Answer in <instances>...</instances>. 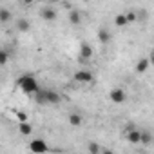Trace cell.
<instances>
[{
    "label": "cell",
    "mask_w": 154,
    "mask_h": 154,
    "mask_svg": "<svg viewBox=\"0 0 154 154\" xmlns=\"http://www.w3.org/2000/svg\"><path fill=\"white\" fill-rule=\"evenodd\" d=\"M17 85L26 93V94H29V96H33V94H36L38 91H40V85H38V82H36V78L33 74H24V76H20V78L17 80Z\"/></svg>",
    "instance_id": "6da1fadb"
},
{
    "label": "cell",
    "mask_w": 154,
    "mask_h": 154,
    "mask_svg": "<svg viewBox=\"0 0 154 154\" xmlns=\"http://www.w3.org/2000/svg\"><path fill=\"white\" fill-rule=\"evenodd\" d=\"M35 100L38 105H56V103H60V94L51 89H40L35 94Z\"/></svg>",
    "instance_id": "7a4b0ae2"
},
{
    "label": "cell",
    "mask_w": 154,
    "mask_h": 154,
    "mask_svg": "<svg viewBox=\"0 0 154 154\" xmlns=\"http://www.w3.org/2000/svg\"><path fill=\"white\" fill-rule=\"evenodd\" d=\"M72 78H74L76 84H91V82L94 80V76H93L91 71H87V69H80V71H76V72H74Z\"/></svg>",
    "instance_id": "3957f363"
},
{
    "label": "cell",
    "mask_w": 154,
    "mask_h": 154,
    "mask_svg": "<svg viewBox=\"0 0 154 154\" xmlns=\"http://www.w3.org/2000/svg\"><path fill=\"white\" fill-rule=\"evenodd\" d=\"M29 150L35 152V154H44V152L49 150V147H47V143H45L44 140H31V143H29Z\"/></svg>",
    "instance_id": "277c9868"
},
{
    "label": "cell",
    "mask_w": 154,
    "mask_h": 154,
    "mask_svg": "<svg viewBox=\"0 0 154 154\" xmlns=\"http://www.w3.org/2000/svg\"><path fill=\"white\" fill-rule=\"evenodd\" d=\"M125 98H127V94H125V91L120 89V87H116V89H112V91L109 93V100H111L112 103H123Z\"/></svg>",
    "instance_id": "5b68a950"
},
{
    "label": "cell",
    "mask_w": 154,
    "mask_h": 154,
    "mask_svg": "<svg viewBox=\"0 0 154 154\" xmlns=\"http://www.w3.org/2000/svg\"><path fill=\"white\" fill-rule=\"evenodd\" d=\"M40 18L45 20V22H53L56 18V11L53 8H42L40 9Z\"/></svg>",
    "instance_id": "8992f818"
},
{
    "label": "cell",
    "mask_w": 154,
    "mask_h": 154,
    "mask_svg": "<svg viewBox=\"0 0 154 154\" xmlns=\"http://www.w3.org/2000/svg\"><path fill=\"white\" fill-rule=\"evenodd\" d=\"M127 141H131L132 145L141 143V131H138L136 127L131 129V131H127Z\"/></svg>",
    "instance_id": "52a82bcc"
},
{
    "label": "cell",
    "mask_w": 154,
    "mask_h": 154,
    "mask_svg": "<svg viewBox=\"0 0 154 154\" xmlns=\"http://www.w3.org/2000/svg\"><path fill=\"white\" fill-rule=\"evenodd\" d=\"M91 56H93V47H91L89 44H82V45H80V60L85 62V60H89Z\"/></svg>",
    "instance_id": "ba28073f"
},
{
    "label": "cell",
    "mask_w": 154,
    "mask_h": 154,
    "mask_svg": "<svg viewBox=\"0 0 154 154\" xmlns=\"http://www.w3.org/2000/svg\"><path fill=\"white\" fill-rule=\"evenodd\" d=\"M18 132H20L22 136H31V134H33V125L29 123V120L18 123Z\"/></svg>",
    "instance_id": "9c48e42d"
},
{
    "label": "cell",
    "mask_w": 154,
    "mask_h": 154,
    "mask_svg": "<svg viewBox=\"0 0 154 154\" xmlns=\"http://www.w3.org/2000/svg\"><path fill=\"white\" fill-rule=\"evenodd\" d=\"M149 67H150V58H140V60H138V63H136V72L143 74Z\"/></svg>",
    "instance_id": "30bf717a"
},
{
    "label": "cell",
    "mask_w": 154,
    "mask_h": 154,
    "mask_svg": "<svg viewBox=\"0 0 154 154\" xmlns=\"http://www.w3.org/2000/svg\"><path fill=\"white\" fill-rule=\"evenodd\" d=\"M69 22H71L72 26H80V22H82V15H80L78 9H71V11H69Z\"/></svg>",
    "instance_id": "8fae6325"
},
{
    "label": "cell",
    "mask_w": 154,
    "mask_h": 154,
    "mask_svg": "<svg viewBox=\"0 0 154 154\" xmlns=\"http://www.w3.org/2000/svg\"><path fill=\"white\" fill-rule=\"evenodd\" d=\"M98 40H100L102 44H109V42H111V33H109V29L102 27V29L98 31Z\"/></svg>",
    "instance_id": "7c38bea8"
},
{
    "label": "cell",
    "mask_w": 154,
    "mask_h": 154,
    "mask_svg": "<svg viewBox=\"0 0 154 154\" xmlns=\"http://www.w3.org/2000/svg\"><path fill=\"white\" fill-rule=\"evenodd\" d=\"M114 24H116V27H125V26L129 24V20H127L125 13H120V15H116V17H114Z\"/></svg>",
    "instance_id": "4fadbf2b"
},
{
    "label": "cell",
    "mask_w": 154,
    "mask_h": 154,
    "mask_svg": "<svg viewBox=\"0 0 154 154\" xmlns=\"http://www.w3.org/2000/svg\"><path fill=\"white\" fill-rule=\"evenodd\" d=\"M82 116L80 114H76V112H72V114H69V123L72 125V127H80L82 125Z\"/></svg>",
    "instance_id": "5bb4252c"
},
{
    "label": "cell",
    "mask_w": 154,
    "mask_h": 154,
    "mask_svg": "<svg viewBox=\"0 0 154 154\" xmlns=\"http://www.w3.org/2000/svg\"><path fill=\"white\" fill-rule=\"evenodd\" d=\"M17 29L22 31V33H26V31L31 29V26H29V22H27L26 18H20V20H17Z\"/></svg>",
    "instance_id": "9a60e30c"
},
{
    "label": "cell",
    "mask_w": 154,
    "mask_h": 154,
    "mask_svg": "<svg viewBox=\"0 0 154 154\" xmlns=\"http://www.w3.org/2000/svg\"><path fill=\"white\" fill-rule=\"evenodd\" d=\"M87 150H89L91 154H98V152H103L105 149L100 147V145H96V143H89V145H87Z\"/></svg>",
    "instance_id": "2e32d148"
},
{
    "label": "cell",
    "mask_w": 154,
    "mask_h": 154,
    "mask_svg": "<svg viewBox=\"0 0 154 154\" xmlns=\"http://www.w3.org/2000/svg\"><path fill=\"white\" fill-rule=\"evenodd\" d=\"M9 18H11V13H9L8 9H0V22H2V24H8Z\"/></svg>",
    "instance_id": "e0dca14e"
},
{
    "label": "cell",
    "mask_w": 154,
    "mask_h": 154,
    "mask_svg": "<svg viewBox=\"0 0 154 154\" xmlns=\"http://www.w3.org/2000/svg\"><path fill=\"white\" fill-rule=\"evenodd\" d=\"M141 143H145V145L152 143V134L149 131H141Z\"/></svg>",
    "instance_id": "ac0fdd59"
},
{
    "label": "cell",
    "mask_w": 154,
    "mask_h": 154,
    "mask_svg": "<svg viewBox=\"0 0 154 154\" xmlns=\"http://www.w3.org/2000/svg\"><path fill=\"white\" fill-rule=\"evenodd\" d=\"M125 17H127V20H129V24L138 22V15H136V11H127V13H125Z\"/></svg>",
    "instance_id": "d6986e66"
},
{
    "label": "cell",
    "mask_w": 154,
    "mask_h": 154,
    "mask_svg": "<svg viewBox=\"0 0 154 154\" xmlns=\"http://www.w3.org/2000/svg\"><path fill=\"white\" fill-rule=\"evenodd\" d=\"M8 60H9L8 51H2V53H0V65H6V63H8Z\"/></svg>",
    "instance_id": "ffe728a7"
},
{
    "label": "cell",
    "mask_w": 154,
    "mask_h": 154,
    "mask_svg": "<svg viewBox=\"0 0 154 154\" xmlns=\"http://www.w3.org/2000/svg\"><path fill=\"white\" fill-rule=\"evenodd\" d=\"M15 114H17L18 122H27V114H26V112H22V111H17Z\"/></svg>",
    "instance_id": "44dd1931"
},
{
    "label": "cell",
    "mask_w": 154,
    "mask_h": 154,
    "mask_svg": "<svg viewBox=\"0 0 154 154\" xmlns=\"http://www.w3.org/2000/svg\"><path fill=\"white\" fill-rule=\"evenodd\" d=\"M18 2H22V4H27V6H29V4H33V2H35V0H18Z\"/></svg>",
    "instance_id": "7402d4cb"
},
{
    "label": "cell",
    "mask_w": 154,
    "mask_h": 154,
    "mask_svg": "<svg viewBox=\"0 0 154 154\" xmlns=\"http://www.w3.org/2000/svg\"><path fill=\"white\" fill-rule=\"evenodd\" d=\"M47 2H49V4H54V2H58V0H47Z\"/></svg>",
    "instance_id": "603a6c76"
},
{
    "label": "cell",
    "mask_w": 154,
    "mask_h": 154,
    "mask_svg": "<svg viewBox=\"0 0 154 154\" xmlns=\"http://www.w3.org/2000/svg\"><path fill=\"white\" fill-rule=\"evenodd\" d=\"M152 56H154V51H152Z\"/></svg>",
    "instance_id": "cb8c5ba5"
}]
</instances>
